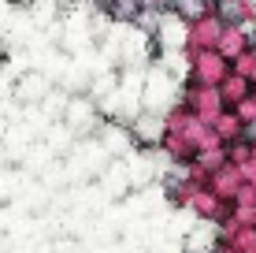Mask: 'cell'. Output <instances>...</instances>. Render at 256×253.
I'll use <instances>...</instances> for the list:
<instances>
[]
</instances>
